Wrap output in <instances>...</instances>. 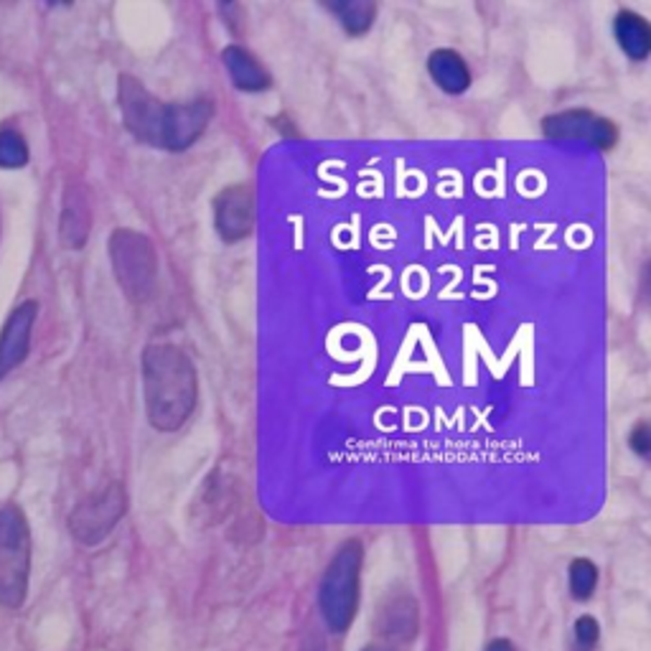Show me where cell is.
<instances>
[{
    "label": "cell",
    "mask_w": 651,
    "mask_h": 651,
    "mask_svg": "<svg viewBox=\"0 0 651 651\" xmlns=\"http://www.w3.org/2000/svg\"><path fill=\"white\" fill-rule=\"evenodd\" d=\"M365 651H392V649H388V647H369Z\"/></svg>",
    "instance_id": "21"
},
{
    "label": "cell",
    "mask_w": 651,
    "mask_h": 651,
    "mask_svg": "<svg viewBox=\"0 0 651 651\" xmlns=\"http://www.w3.org/2000/svg\"><path fill=\"white\" fill-rule=\"evenodd\" d=\"M542 133L548 135L550 140H580L598 150L613 148L618 138L616 127H613L611 120L598 118L595 112H588V110H567L544 118Z\"/></svg>",
    "instance_id": "7"
},
{
    "label": "cell",
    "mask_w": 651,
    "mask_h": 651,
    "mask_svg": "<svg viewBox=\"0 0 651 651\" xmlns=\"http://www.w3.org/2000/svg\"><path fill=\"white\" fill-rule=\"evenodd\" d=\"M628 443H631V449L639 453L641 458H647L649 453H651V433H649V426H641L634 430L631 433V438H628Z\"/></svg>",
    "instance_id": "19"
},
{
    "label": "cell",
    "mask_w": 651,
    "mask_h": 651,
    "mask_svg": "<svg viewBox=\"0 0 651 651\" xmlns=\"http://www.w3.org/2000/svg\"><path fill=\"white\" fill-rule=\"evenodd\" d=\"M36 303L26 300L13 310L0 331V377L13 372L21 361L28 357V346H32V331L36 321Z\"/></svg>",
    "instance_id": "9"
},
{
    "label": "cell",
    "mask_w": 651,
    "mask_h": 651,
    "mask_svg": "<svg viewBox=\"0 0 651 651\" xmlns=\"http://www.w3.org/2000/svg\"><path fill=\"white\" fill-rule=\"evenodd\" d=\"M377 634L388 643H407L418 634V605L413 598L397 595L382 605L377 616Z\"/></svg>",
    "instance_id": "10"
},
{
    "label": "cell",
    "mask_w": 651,
    "mask_h": 651,
    "mask_svg": "<svg viewBox=\"0 0 651 651\" xmlns=\"http://www.w3.org/2000/svg\"><path fill=\"white\" fill-rule=\"evenodd\" d=\"M143 392L150 426L161 433H176L196 407L194 361L179 346L153 344L143 352Z\"/></svg>",
    "instance_id": "2"
},
{
    "label": "cell",
    "mask_w": 651,
    "mask_h": 651,
    "mask_svg": "<svg viewBox=\"0 0 651 651\" xmlns=\"http://www.w3.org/2000/svg\"><path fill=\"white\" fill-rule=\"evenodd\" d=\"M487 651H517L514 649V643L512 641H506V639H494L489 643L487 647Z\"/></svg>",
    "instance_id": "20"
},
{
    "label": "cell",
    "mask_w": 651,
    "mask_h": 651,
    "mask_svg": "<svg viewBox=\"0 0 651 651\" xmlns=\"http://www.w3.org/2000/svg\"><path fill=\"white\" fill-rule=\"evenodd\" d=\"M222 62L226 72H230L234 87L242 89V93H262V89L270 87V74L255 62L249 51L237 47V44L222 51Z\"/></svg>",
    "instance_id": "11"
},
{
    "label": "cell",
    "mask_w": 651,
    "mask_h": 651,
    "mask_svg": "<svg viewBox=\"0 0 651 651\" xmlns=\"http://www.w3.org/2000/svg\"><path fill=\"white\" fill-rule=\"evenodd\" d=\"M217 232L224 242L245 239L255 224V196L247 186H230L214 201Z\"/></svg>",
    "instance_id": "8"
},
{
    "label": "cell",
    "mask_w": 651,
    "mask_h": 651,
    "mask_svg": "<svg viewBox=\"0 0 651 651\" xmlns=\"http://www.w3.org/2000/svg\"><path fill=\"white\" fill-rule=\"evenodd\" d=\"M428 70L435 85L449 95L466 93L468 85H471V74H468L466 62L451 49L433 51L428 59Z\"/></svg>",
    "instance_id": "12"
},
{
    "label": "cell",
    "mask_w": 651,
    "mask_h": 651,
    "mask_svg": "<svg viewBox=\"0 0 651 651\" xmlns=\"http://www.w3.org/2000/svg\"><path fill=\"white\" fill-rule=\"evenodd\" d=\"M595 582H598L595 565L586 557L573 560V565H570V593H573L575 601H588V598L593 595Z\"/></svg>",
    "instance_id": "16"
},
{
    "label": "cell",
    "mask_w": 651,
    "mask_h": 651,
    "mask_svg": "<svg viewBox=\"0 0 651 651\" xmlns=\"http://www.w3.org/2000/svg\"><path fill=\"white\" fill-rule=\"evenodd\" d=\"M361 560H365L361 544L357 540H349L339 548L323 573L318 603H321L326 626L336 634L346 631L354 616H357Z\"/></svg>",
    "instance_id": "3"
},
{
    "label": "cell",
    "mask_w": 651,
    "mask_h": 651,
    "mask_svg": "<svg viewBox=\"0 0 651 651\" xmlns=\"http://www.w3.org/2000/svg\"><path fill=\"white\" fill-rule=\"evenodd\" d=\"M89 230V214L85 204H66L62 214V237L66 247H82L87 239Z\"/></svg>",
    "instance_id": "15"
},
{
    "label": "cell",
    "mask_w": 651,
    "mask_h": 651,
    "mask_svg": "<svg viewBox=\"0 0 651 651\" xmlns=\"http://www.w3.org/2000/svg\"><path fill=\"white\" fill-rule=\"evenodd\" d=\"M573 631L578 651H590L598 643V636H601V628H598V621L593 616H580L575 621Z\"/></svg>",
    "instance_id": "18"
},
{
    "label": "cell",
    "mask_w": 651,
    "mask_h": 651,
    "mask_svg": "<svg viewBox=\"0 0 651 651\" xmlns=\"http://www.w3.org/2000/svg\"><path fill=\"white\" fill-rule=\"evenodd\" d=\"M28 146L16 131H0V169H24Z\"/></svg>",
    "instance_id": "17"
},
{
    "label": "cell",
    "mask_w": 651,
    "mask_h": 651,
    "mask_svg": "<svg viewBox=\"0 0 651 651\" xmlns=\"http://www.w3.org/2000/svg\"><path fill=\"white\" fill-rule=\"evenodd\" d=\"M32 573V532L19 506L0 509V605L16 611L26 601Z\"/></svg>",
    "instance_id": "4"
},
{
    "label": "cell",
    "mask_w": 651,
    "mask_h": 651,
    "mask_svg": "<svg viewBox=\"0 0 651 651\" xmlns=\"http://www.w3.org/2000/svg\"><path fill=\"white\" fill-rule=\"evenodd\" d=\"M110 257L118 283L133 300H146L156 285L158 260L148 237L133 230H118L110 237Z\"/></svg>",
    "instance_id": "5"
},
{
    "label": "cell",
    "mask_w": 651,
    "mask_h": 651,
    "mask_svg": "<svg viewBox=\"0 0 651 651\" xmlns=\"http://www.w3.org/2000/svg\"><path fill=\"white\" fill-rule=\"evenodd\" d=\"M616 39L618 47L624 49V54L634 62H643L651 51V28L641 16H636L631 11H621L616 16Z\"/></svg>",
    "instance_id": "13"
},
{
    "label": "cell",
    "mask_w": 651,
    "mask_h": 651,
    "mask_svg": "<svg viewBox=\"0 0 651 651\" xmlns=\"http://www.w3.org/2000/svg\"><path fill=\"white\" fill-rule=\"evenodd\" d=\"M120 110L125 127L140 143L165 150H186L207 131L214 105L194 100L188 105L158 102L138 79L120 77Z\"/></svg>",
    "instance_id": "1"
},
{
    "label": "cell",
    "mask_w": 651,
    "mask_h": 651,
    "mask_svg": "<svg viewBox=\"0 0 651 651\" xmlns=\"http://www.w3.org/2000/svg\"><path fill=\"white\" fill-rule=\"evenodd\" d=\"M329 9L336 13V19L352 36L367 34L377 13V5L367 0H339V3H329Z\"/></svg>",
    "instance_id": "14"
},
{
    "label": "cell",
    "mask_w": 651,
    "mask_h": 651,
    "mask_svg": "<svg viewBox=\"0 0 651 651\" xmlns=\"http://www.w3.org/2000/svg\"><path fill=\"white\" fill-rule=\"evenodd\" d=\"M127 506L125 491L120 483H110L108 489L97 491L77 504V509L70 517V532L77 537L82 544H100L118 521L123 519Z\"/></svg>",
    "instance_id": "6"
}]
</instances>
